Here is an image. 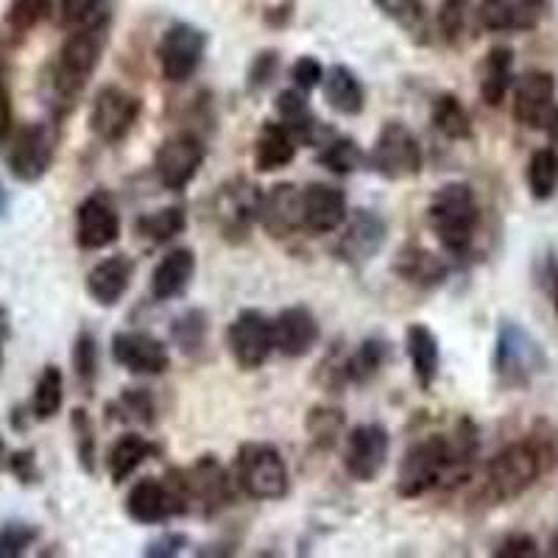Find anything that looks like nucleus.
Wrapping results in <instances>:
<instances>
[{"label":"nucleus","mask_w":558,"mask_h":558,"mask_svg":"<svg viewBox=\"0 0 558 558\" xmlns=\"http://www.w3.org/2000/svg\"><path fill=\"white\" fill-rule=\"evenodd\" d=\"M430 123L438 134H445L447 140H470L472 137V118L461 98L452 93H441L433 98L430 107Z\"/></svg>","instance_id":"nucleus-35"},{"label":"nucleus","mask_w":558,"mask_h":558,"mask_svg":"<svg viewBox=\"0 0 558 558\" xmlns=\"http://www.w3.org/2000/svg\"><path fill=\"white\" fill-rule=\"evenodd\" d=\"M527 191L533 202H550L558 191V154L553 148H539L527 159Z\"/></svg>","instance_id":"nucleus-36"},{"label":"nucleus","mask_w":558,"mask_h":558,"mask_svg":"<svg viewBox=\"0 0 558 558\" xmlns=\"http://www.w3.org/2000/svg\"><path fill=\"white\" fill-rule=\"evenodd\" d=\"M187 227V216L182 207H162L157 213L137 218V232L151 243H171Z\"/></svg>","instance_id":"nucleus-40"},{"label":"nucleus","mask_w":558,"mask_h":558,"mask_svg":"<svg viewBox=\"0 0 558 558\" xmlns=\"http://www.w3.org/2000/svg\"><path fill=\"white\" fill-rule=\"evenodd\" d=\"M542 7L536 0H483L477 7V23L486 32H531L539 26Z\"/></svg>","instance_id":"nucleus-26"},{"label":"nucleus","mask_w":558,"mask_h":558,"mask_svg":"<svg viewBox=\"0 0 558 558\" xmlns=\"http://www.w3.org/2000/svg\"><path fill=\"white\" fill-rule=\"evenodd\" d=\"M349 216L347 196L341 187L313 182L302 191V229L313 235H330L343 227Z\"/></svg>","instance_id":"nucleus-21"},{"label":"nucleus","mask_w":558,"mask_h":558,"mask_svg":"<svg viewBox=\"0 0 558 558\" xmlns=\"http://www.w3.org/2000/svg\"><path fill=\"white\" fill-rule=\"evenodd\" d=\"M466 9H470V0H445L441 9H438V28H441L445 39H450V43L461 37Z\"/></svg>","instance_id":"nucleus-50"},{"label":"nucleus","mask_w":558,"mask_h":558,"mask_svg":"<svg viewBox=\"0 0 558 558\" xmlns=\"http://www.w3.org/2000/svg\"><path fill=\"white\" fill-rule=\"evenodd\" d=\"M427 221L447 254L466 257L475 241L477 223H481L475 191L466 182L441 184L427 204Z\"/></svg>","instance_id":"nucleus-3"},{"label":"nucleus","mask_w":558,"mask_h":558,"mask_svg":"<svg viewBox=\"0 0 558 558\" xmlns=\"http://www.w3.org/2000/svg\"><path fill=\"white\" fill-rule=\"evenodd\" d=\"M343 413L336 408H316V411L307 416V430H311L313 441L324 450H332L338 445V438L343 436Z\"/></svg>","instance_id":"nucleus-44"},{"label":"nucleus","mask_w":558,"mask_h":558,"mask_svg":"<svg viewBox=\"0 0 558 558\" xmlns=\"http://www.w3.org/2000/svg\"><path fill=\"white\" fill-rule=\"evenodd\" d=\"M196 277V254L191 248H171L157 263L151 274V296L157 302H171L191 288Z\"/></svg>","instance_id":"nucleus-28"},{"label":"nucleus","mask_w":558,"mask_h":558,"mask_svg":"<svg viewBox=\"0 0 558 558\" xmlns=\"http://www.w3.org/2000/svg\"><path fill=\"white\" fill-rule=\"evenodd\" d=\"M279 73V53L277 51H260L257 57L252 59L248 64V73H246V89L248 93H263L268 84L277 78Z\"/></svg>","instance_id":"nucleus-49"},{"label":"nucleus","mask_w":558,"mask_h":558,"mask_svg":"<svg viewBox=\"0 0 558 558\" xmlns=\"http://www.w3.org/2000/svg\"><path fill=\"white\" fill-rule=\"evenodd\" d=\"M296 159V140L282 123H263L254 140V168L260 173H274L288 168Z\"/></svg>","instance_id":"nucleus-31"},{"label":"nucleus","mask_w":558,"mask_h":558,"mask_svg":"<svg viewBox=\"0 0 558 558\" xmlns=\"http://www.w3.org/2000/svg\"><path fill=\"white\" fill-rule=\"evenodd\" d=\"M547 286H550L553 311H556V316H558V263H556V266L550 268V282H547Z\"/></svg>","instance_id":"nucleus-58"},{"label":"nucleus","mask_w":558,"mask_h":558,"mask_svg":"<svg viewBox=\"0 0 558 558\" xmlns=\"http://www.w3.org/2000/svg\"><path fill=\"white\" fill-rule=\"evenodd\" d=\"M132 277L134 263L129 260L126 254H114V257H107V260L89 268L87 293L96 305L112 307L126 296V291L132 288Z\"/></svg>","instance_id":"nucleus-27"},{"label":"nucleus","mask_w":558,"mask_h":558,"mask_svg":"<svg viewBox=\"0 0 558 558\" xmlns=\"http://www.w3.org/2000/svg\"><path fill=\"white\" fill-rule=\"evenodd\" d=\"M545 132H547V140H550V148L558 154V107H553L550 118H547L545 123Z\"/></svg>","instance_id":"nucleus-56"},{"label":"nucleus","mask_w":558,"mask_h":558,"mask_svg":"<svg viewBox=\"0 0 558 558\" xmlns=\"http://www.w3.org/2000/svg\"><path fill=\"white\" fill-rule=\"evenodd\" d=\"M109 411L118 413V418L123 422H140V425L154 422V400L143 388H123V393L109 405Z\"/></svg>","instance_id":"nucleus-45"},{"label":"nucleus","mask_w":558,"mask_h":558,"mask_svg":"<svg viewBox=\"0 0 558 558\" xmlns=\"http://www.w3.org/2000/svg\"><path fill=\"white\" fill-rule=\"evenodd\" d=\"M388 227L375 209H352L343 221V232L338 238V257L349 266H363L375 260L386 243Z\"/></svg>","instance_id":"nucleus-18"},{"label":"nucleus","mask_w":558,"mask_h":558,"mask_svg":"<svg viewBox=\"0 0 558 558\" xmlns=\"http://www.w3.org/2000/svg\"><path fill=\"white\" fill-rule=\"evenodd\" d=\"M107 32L109 26L107 17H104L93 26L73 28L62 48H59L57 62H53L48 78H45V98H48V107L59 118L76 109L84 87H87V82L98 70L104 51H107Z\"/></svg>","instance_id":"nucleus-2"},{"label":"nucleus","mask_w":558,"mask_h":558,"mask_svg":"<svg viewBox=\"0 0 558 558\" xmlns=\"http://www.w3.org/2000/svg\"><path fill=\"white\" fill-rule=\"evenodd\" d=\"M51 12V0H12L7 12V23L12 32L26 34L37 28Z\"/></svg>","instance_id":"nucleus-46"},{"label":"nucleus","mask_w":558,"mask_h":558,"mask_svg":"<svg viewBox=\"0 0 558 558\" xmlns=\"http://www.w3.org/2000/svg\"><path fill=\"white\" fill-rule=\"evenodd\" d=\"M497 558H536L539 556V545L531 533H508L506 539L497 545Z\"/></svg>","instance_id":"nucleus-52"},{"label":"nucleus","mask_w":558,"mask_h":558,"mask_svg":"<svg viewBox=\"0 0 558 558\" xmlns=\"http://www.w3.org/2000/svg\"><path fill=\"white\" fill-rule=\"evenodd\" d=\"M260 202L263 191L248 179L238 177L221 184V191L213 202V216H216L221 235L232 243L246 241L254 223L260 221Z\"/></svg>","instance_id":"nucleus-10"},{"label":"nucleus","mask_w":558,"mask_h":558,"mask_svg":"<svg viewBox=\"0 0 558 558\" xmlns=\"http://www.w3.org/2000/svg\"><path fill=\"white\" fill-rule=\"evenodd\" d=\"M57 157V132L48 123H32L12 137L7 166L17 182L34 184L51 171Z\"/></svg>","instance_id":"nucleus-12"},{"label":"nucleus","mask_w":558,"mask_h":558,"mask_svg":"<svg viewBox=\"0 0 558 558\" xmlns=\"http://www.w3.org/2000/svg\"><path fill=\"white\" fill-rule=\"evenodd\" d=\"M112 361L132 375L159 377L171 366V352L151 332L121 330L112 336Z\"/></svg>","instance_id":"nucleus-17"},{"label":"nucleus","mask_w":558,"mask_h":558,"mask_svg":"<svg viewBox=\"0 0 558 558\" xmlns=\"http://www.w3.org/2000/svg\"><path fill=\"white\" fill-rule=\"evenodd\" d=\"M274 109L279 114V123L291 132V137L299 143H307V146H324L327 140L336 137L330 126H324L318 121L316 114H313L311 104H307L305 93H299L296 87L293 89H282L274 101Z\"/></svg>","instance_id":"nucleus-24"},{"label":"nucleus","mask_w":558,"mask_h":558,"mask_svg":"<svg viewBox=\"0 0 558 558\" xmlns=\"http://www.w3.org/2000/svg\"><path fill=\"white\" fill-rule=\"evenodd\" d=\"M179 475H182L191 514L196 511L204 520H213L235 502V477L229 475L227 466L216 456L196 458V463L187 470H179Z\"/></svg>","instance_id":"nucleus-8"},{"label":"nucleus","mask_w":558,"mask_h":558,"mask_svg":"<svg viewBox=\"0 0 558 558\" xmlns=\"http://www.w3.org/2000/svg\"><path fill=\"white\" fill-rule=\"evenodd\" d=\"M322 89L327 107L336 109L338 114L355 118L366 107V89H363L355 70L347 68V64H330V68L324 70Z\"/></svg>","instance_id":"nucleus-30"},{"label":"nucleus","mask_w":558,"mask_h":558,"mask_svg":"<svg viewBox=\"0 0 558 558\" xmlns=\"http://www.w3.org/2000/svg\"><path fill=\"white\" fill-rule=\"evenodd\" d=\"M159 456V447L154 441H148L146 436L140 433H123L112 447H109L107 456V472L112 477L114 486L126 483L134 472L148 461V458Z\"/></svg>","instance_id":"nucleus-32"},{"label":"nucleus","mask_w":558,"mask_h":558,"mask_svg":"<svg viewBox=\"0 0 558 558\" xmlns=\"http://www.w3.org/2000/svg\"><path fill=\"white\" fill-rule=\"evenodd\" d=\"M187 545H191V542H187V536H184V533L171 531V533H162V536H157L154 542H148L146 550H143V556L146 558H173V556H179V553H182Z\"/></svg>","instance_id":"nucleus-53"},{"label":"nucleus","mask_w":558,"mask_h":558,"mask_svg":"<svg viewBox=\"0 0 558 558\" xmlns=\"http://www.w3.org/2000/svg\"><path fill=\"white\" fill-rule=\"evenodd\" d=\"M511 87H514V51L497 45L481 64V98L488 107H500Z\"/></svg>","instance_id":"nucleus-33"},{"label":"nucleus","mask_w":558,"mask_h":558,"mask_svg":"<svg viewBox=\"0 0 558 558\" xmlns=\"http://www.w3.org/2000/svg\"><path fill=\"white\" fill-rule=\"evenodd\" d=\"M143 112V101L134 93L107 84L98 89L96 101L89 107V129L101 143H121Z\"/></svg>","instance_id":"nucleus-14"},{"label":"nucleus","mask_w":558,"mask_h":558,"mask_svg":"<svg viewBox=\"0 0 558 558\" xmlns=\"http://www.w3.org/2000/svg\"><path fill=\"white\" fill-rule=\"evenodd\" d=\"M391 23L411 34L413 39L425 43L427 39V12L422 0H372Z\"/></svg>","instance_id":"nucleus-39"},{"label":"nucleus","mask_w":558,"mask_h":558,"mask_svg":"<svg viewBox=\"0 0 558 558\" xmlns=\"http://www.w3.org/2000/svg\"><path fill=\"white\" fill-rule=\"evenodd\" d=\"M121 238V216L107 193H89L76 209V243L84 252H98Z\"/></svg>","instance_id":"nucleus-19"},{"label":"nucleus","mask_w":558,"mask_h":558,"mask_svg":"<svg viewBox=\"0 0 558 558\" xmlns=\"http://www.w3.org/2000/svg\"><path fill=\"white\" fill-rule=\"evenodd\" d=\"M405 352L418 388L430 391L433 383L438 380V368H441V347H438L436 332L427 324H408Z\"/></svg>","instance_id":"nucleus-29"},{"label":"nucleus","mask_w":558,"mask_h":558,"mask_svg":"<svg viewBox=\"0 0 558 558\" xmlns=\"http://www.w3.org/2000/svg\"><path fill=\"white\" fill-rule=\"evenodd\" d=\"M260 223L268 235L282 241L302 229V191L293 182H279L263 191Z\"/></svg>","instance_id":"nucleus-23"},{"label":"nucleus","mask_w":558,"mask_h":558,"mask_svg":"<svg viewBox=\"0 0 558 558\" xmlns=\"http://www.w3.org/2000/svg\"><path fill=\"white\" fill-rule=\"evenodd\" d=\"M316 162L336 177H352L366 162V154L352 137H330L318 151Z\"/></svg>","instance_id":"nucleus-38"},{"label":"nucleus","mask_w":558,"mask_h":558,"mask_svg":"<svg viewBox=\"0 0 558 558\" xmlns=\"http://www.w3.org/2000/svg\"><path fill=\"white\" fill-rule=\"evenodd\" d=\"M62 402H64L62 368L48 363V366L43 368V375H39L37 386H34L32 416L39 418V422H48V418H53L59 411H62Z\"/></svg>","instance_id":"nucleus-37"},{"label":"nucleus","mask_w":558,"mask_h":558,"mask_svg":"<svg viewBox=\"0 0 558 558\" xmlns=\"http://www.w3.org/2000/svg\"><path fill=\"white\" fill-rule=\"evenodd\" d=\"M477 456V430L470 418L458 425L456 438L427 436L405 450L397 472V495L405 500L425 497L447 483H463Z\"/></svg>","instance_id":"nucleus-1"},{"label":"nucleus","mask_w":558,"mask_h":558,"mask_svg":"<svg viewBox=\"0 0 558 558\" xmlns=\"http://www.w3.org/2000/svg\"><path fill=\"white\" fill-rule=\"evenodd\" d=\"M39 531L28 522H7L0 527V558H17L37 542Z\"/></svg>","instance_id":"nucleus-48"},{"label":"nucleus","mask_w":558,"mask_h":558,"mask_svg":"<svg viewBox=\"0 0 558 558\" xmlns=\"http://www.w3.org/2000/svg\"><path fill=\"white\" fill-rule=\"evenodd\" d=\"M9 341V313L0 307V366H3V347Z\"/></svg>","instance_id":"nucleus-57"},{"label":"nucleus","mask_w":558,"mask_h":558,"mask_svg":"<svg viewBox=\"0 0 558 558\" xmlns=\"http://www.w3.org/2000/svg\"><path fill=\"white\" fill-rule=\"evenodd\" d=\"M70 427H73V436H76V456L78 466H82L87 475H96L98 466V438H96V425L84 408H76L70 413Z\"/></svg>","instance_id":"nucleus-41"},{"label":"nucleus","mask_w":558,"mask_h":558,"mask_svg":"<svg viewBox=\"0 0 558 558\" xmlns=\"http://www.w3.org/2000/svg\"><path fill=\"white\" fill-rule=\"evenodd\" d=\"M14 132V104L12 89H9L7 78L0 76V143H7Z\"/></svg>","instance_id":"nucleus-55"},{"label":"nucleus","mask_w":558,"mask_h":558,"mask_svg":"<svg viewBox=\"0 0 558 558\" xmlns=\"http://www.w3.org/2000/svg\"><path fill=\"white\" fill-rule=\"evenodd\" d=\"M492 366L502 388H527L547 368V355L520 322H500Z\"/></svg>","instance_id":"nucleus-6"},{"label":"nucleus","mask_w":558,"mask_h":558,"mask_svg":"<svg viewBox=\"0 0 558 558\" xmlns=\"http://www.w3.org/2000/svg\"><path fill=\"white\" fill-rule=\"evenodd\" d=\"M227 347L243 372H257L266 366L274 352L271 318L260 311H241L227 327Z\"/></svg>","instance_id":"nucleus-13"},{"label":"nucleus","mask_w":558,"mask_h":558,"mask_svg":"<svg viewBox=\"0 0 558 558\" xmlns=\"http://www.w3.org/2000/svg\"><path fill=\"white\" fill-rule=\"evenodd\" d=\"M207 53V34L193 23H173L157 45V62L162 78L171 84H184L193 78Z\"/></svg>","instance_id":"nucleus-11"},{"label":"nucleus","mask_w":558,"mask_h":558,"mask_svg":"<svg viewBox=\"0 0 558 558\" xmlns=\"http://www.w3.org/2000/svg\"><path fill=\"white\" fill-rule=\"evenodd\" d=\"M9 213V193L7 187H3V182H0V218L7 216Z\"/></svg>","instance_id":"nucleus-59"},{"label":"nucleus","mask_w":558,"mask_h":558,"mask_svg":"<svg viewBox=\"0 0 558 558\" xmlns=\"http://www.w3.org/2000/svg\"><path fill=\"white\" fill-rule=\"evenodd\" d=\"M9 472L17 477L20 483H39V470H37V456L34 450H17L9 456Z\"/></svg>","instance_id":"nucleus-54"},{"label":"nucleus","mask_w":558,"mask_h":558,"mask_svg":"<svg viewBox=\"0 0 558 558\" xmlns=\"http://www.w3.org/2000/svg\"><path fill=\"white\" fill-rule=\"evenodd\" d=\"M291 78H293V87L299 89V93H311V89H316L318 84H322L324 78V68L318 59L313 57H302L296 59V64L291 68Z\"/></svg>","instance_id":"nucleus-51"},{"label":"nucleus","mask_w":558,"mask_h":558,"mask_svg":"<svg viewBox=\"0 0 558 558\" xmlns=\"http://www.w3.org/2000/svg\"><path fill=\"white\" fill-rule=\"evenodd\" d=\"M553 447L542 438H525L502 447L486 466V497L492 502H511L522 497L547 470Z\"/></svg>","instance_id":"nucleus-4"},{"label":"nucleus","mask_w":558,"mask_h":558,"mask_svg":"<svg viewBox=\"0 0 558 558\" xmlns=\"http://www.w3.org/2000/svg\"><path fill=\"white\" fill-rule=\"evenodd\" d=\"M388 450H391V436L377 422H366L347 433V447H343V470L357 483H372L386 470Z\"/></svg>","instance_id":"nucleus-16"},{"label":"nucleus","mask_w":558,"mask_h":558,"mask_svg":"<svg viewBox=\"0 0 558 558\" xmlns=\"http://www.w3.org/2000/svg\"><path fill=\"white\" fill-rule=\"evenodd\" d=\"M207 316L193 307V311H184L182 316L173 322L171 338L184 355H196V352H202L204 341H207Z\"/></svg>","instance_id":"nucleus-43"},{"label":"nucleus","mask_w":558,"mask_h":558,"mask_svg":"<svg viewBox=\"0 0 558 558\" xmlns=\"http://www.w3.org/2000/svg\"><path fill=\"white\" fill-rule=\"evenodd\" d=\"M274 330V352H279L282 357H305L313 347L318 343V322L313 316L311 307L293 305L279 311V316L271 322Z\"/></svg>","instance_id":"nucleus-22"},{"label":"nucleus","mask_w":558,"mask_h":558,"mask_svg":"<svg viewBox=\"0 0 558 558\" xmlns=\"http://www.w3.org/2000/svg\"><path fill=\"white\" fill-rule=\"evenodd\" d=\"M550 556L558 558V531L553 533V539H550Z\"/></svg>","instance_id":"nucleus-60"},{"label":"nucleus","mask_w":558,"mask_h":558,"mask_svg":"<svg viewBox=\"0 0 558 558\" xmlns=\"http://www.w3.org/2000/svg\"><path fill=\"white\" fill-rule=\"evenodd\" d=\"M556 107V78L547 70H527L514 89V121L525 129H545Z\"/></svg>","instance_id":"nucleus-20"},{"label":"nucleus","mask_w":558,"mask_h":558,"mask_svg":"<svg viewBox=\"0 0 558 558\" xmlns=\"http://www.w3.org/2000/svg\"><path fill=\"white\" fill-rule=\"evenodd\" d=\"M7 458V441H3V436H0V461Z\"/></svg>","instance_id":"nucleus-61"},{"label":"nucleus","mask_w":558,"mask_h":558,"mask_svg":"<svg viewBox=\"0 0 558 558\" xmlns=\"http://www.w3.org/2000/svg\"><path fill=\"white\" fill-rule=\"evenodd\" d=\"M388 361H391V343L380 336L366 338V341L357 343L352 355L341 361V380L352 383V386H363V383L380 375V368Z\"/></svg>","instance_id":"nucleus-34"},{"label":"nucleus","mask_w":558,"mask_h":558,"mask_svg":"<svg viewBox=\"0 0 558 558\" xmlns=\"http://www.w3.org/2000/svg\"><path fill=\"white\" fill-rule=\"evenodd\" d=\"M126 514L137 525H162V522L173 520V517L191 514L179 466L177 470H168L166 477H140L129 488Z\"/></svg>","instance_id":"nucleus-7"},{"label":"nucleus","mask_w":558,"mask_h":558,"mask_svg":"<svg viewBox=\"0 0 558 558\" xmlns=\"http://www.w3.org/2000/svg\"><path fill=\"white\" fill-rule=\"evenodd\" d=\"M235 486L252 500H282L291 486L282 452L266 441H246L232 463Z\"/></svg>","instance_id":"nucleus-5"},{"label":"nucleus","mask_w":558,"mask_h":558,"mask_svg":"<svg viewBox=\"0 0 558 558\" xmlns=\"http://www.w3.org/2000/svg\"><path fill=\"white\" fill-rule=\"evenodd\" d=\"M422 162H425V157H422V146H418L416 134L402 121L383 123L375 146L366 154V166L377 177L388 179V182H402V179L418 177Z\"/></svg>","instance_id":"nucleus-9"},{"label":"nucleus","mask_w":558,"mask_h":558,"mask_svg":"<svg viewBox=\"0 0 558 558\" xmlns=\"http://www.w3.org/2000/svg\"><path fill=\"white\" fill-rule=\"evenodd\" d=\"M73 368H76L78 386L89 397L98 383V341L89 330H82L73 341Z\"/></svg>","instance_id":"nucleus-42"},{"label":"nucleus","mask_w":558,"mask_h":558,"mask_svg":"<svg viewBox=\"0 0 558 558\" xmlns=\"http://www.w3.org/2000/svg\"><path fill=\"white\" fill-rule=\"evenodd\" d=\"M391 268L402 282L418 288V291H433V288L445 286L450 277V266L436 252L418 246V243H405L393 257Z\"/></svg>","instance_id":"nucleus-25"},{"label":"nucleus","mask_w":558,"mask_h":558,"mask_svg":"<svg viewBox=\"0 0 558 558\" xmlns=\"http://www.w3.org/2000/svg\"><path fill=\"white\" fill-rule=\"evenodd\" d=\"M59 14L64 26L73 32V28L93 26L107 17V9H104V0H59Z\"/></svg>","instance_id":"nucleus-47"},{"label":"nucleus","mask_w":558,"mask_h":558,"mask_svg":"<svg viewBox=\"0 0 558 558\" xmlns=\"http://www.w3.org/2000/svg\"><path fill=\"white\" fill-rule=\"evenodd\" d=\"M204 146L193 132H179L168 137L154 154V173L166 191H184L198 177L204 166Z\"/></svg>","instance_id":"nucleus-15"}]
</instances>
